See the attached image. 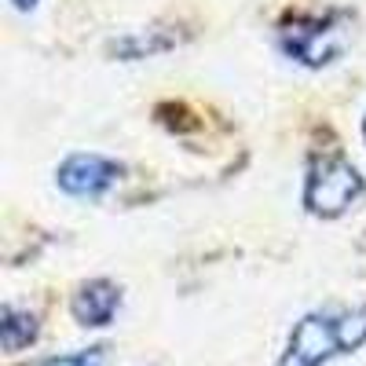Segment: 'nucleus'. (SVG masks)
<instances>
[{"instance_id": "obj_7", "label": "nucleus", "mask_w": 366, "mask_h": 366, "mask_svg": "<svg viewBox=\"0 0 366 366\" xmlns=\"http://www.w3.org/2000/svg\"><path fill=\"white\" fill-rule=\"evenodd\" d=\"M103 359H107V348H77L66 355H51L41 366H103Z\"/></svg>"}, {"instance_id": "obj_2", "label": "nucleus", "mask_w": 366, "mask_h": 366, "mask_svg": "<svg viewBox=\"0 0 366 366\" xmlns=\"http://www.w3.org/2000/svg\"><path fill=\"white\" fill-rule=\"evenodd\" d=\"M355 15L348 8H326V11H293L274 26V44L304 70L333 66L348 51L355 34Z\"/></svg>"}, {"instance_id": "obj_3", "label": "nucleus", "mask_w": 366, "mask_h": 366, "mask_svg": "<svg viewBox=\"0 0 366 366\" xmlns=\"http://www.w3.org/2000/svg\"><path fill=\"white\" fill-rule=\"evenodd\" d=\"M366 198L362 172L341 154V150H315L304 169V191L300 205L319 220H337L352 212Z\"/></svg>"}, {"instance_id": "obj_6", "label": "nucleus", "mask_w": 366, "mask_h": 366, "mask_svg": "<svg viewBox=\"0 0 366 366\" xmlns=\"http://www.w3.org/2000/svg\"><path fill=\"white\" fill-rule=\"evenodd\" d=\"M37 337H41L37 312L19 308V304H4V308H0V345H4L8 355L26 352L29 345H37Z\"/></svg>"}, {"instance_id": "obj_5", "label": "nucleus", "mask_w": 366, "mask_h": 366, "mask_svg": "<svg viewBox=\"0 0 366 366\" xmlns=\"http://www.w3.org/2000/svg\"><path fill=\"white\" fill-rule=\"evenodd\" d=\"M121 304H125V290H121V282L114 279H88L74 290L70 297V315L81 330H107Z\"/></svg>"}, {"instance_id": "obj_1", "label": "nucleus", "mask_w": 366, "mask_h": 366, "mask_svg": "<svg viewBox=\"0 0 366 366\" xmlns=\"http://www.w3.org/2000/svg\"><path fill=\"white\" fill-rule=\"evenodd\" d=\"M366 345V304L355 308H315L300 315L274 359V366H330Z\"/></svg>"}, {"instance_id": "obj_8", "label": "nucleus", "mask_w": 366, "mask_h": 366, "mask_svg": "<svg viewBox=\"0 0 366 366\" xmlns=\"http://www.w3.org/2000/svg\"><path fill=\"white\" fill-rule=\"evenodd\" d=\"M37 4H41V0H11V8H15V11H22V15L37 11Z\"/></svg>"}, {"instance_id": "obj_9", "label": "nucleus", "mask_w": 366, "mask_h": 366, "mask_svg": "<svg viewBox=\"0 0 366 366\" xmlns=\"http://www.w3.org/2000/svg\"><path fill=\"white\" fill-rule=\"evenodd\" d=\"M362 139H366V114H362Z\"/></svg>"}, {"instance_id": "obj_4", "label": "nucleus", "mask_w": 366, "mask_h": 366, "mask_svg": "<svg viewBox=\"0 0 366 366\" xmlns=\"http://www.w3.org/2000/svg\"><path fill=\"white\" fill-rule=\"evenodd\" d=\"M121 176H125V165L117 158H107L99 150H74L55 165V187L70 198L99 202L121 183Z\"/></svg>"}]
</instances>
